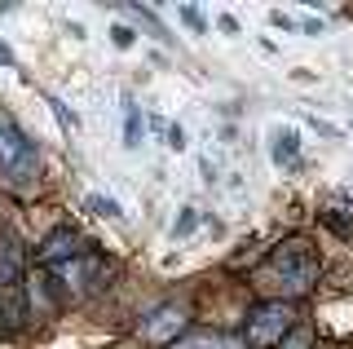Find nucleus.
Listing matches in <instances>:
<instances>
[{
	"instance_id": "9d476101",
	"label": "nucleus",
	"mask_w": 353,
	"mask_h": 349,
	"mask_svg": "<svg viewBox=\"0 0 353 349\" xmlns=\"http://www.w3.org/2000/svg\"><path fill=\"white\" fill-rule=\"evenodd\" d=\"M124 146H141V111L128 102V119H124Z\"/></svg>"
},
{
	"instance_id": "f3484780",
	"label": "nucleus",
	"mask_w": 353,
	"mask_h": 349,
	"mask_svg": "<svg viewBox=\"0 0 353 349\" xmlns=\"http://www.w3.org/2000/svg\"><path fill=\"white\" fill-rule=\"evenodd\" d=\"M194 221H199V217H194L190 208H185V212H181V221H176V239H181V235H190V230H194Z\"/></svg>"
},
{
	"instance_id": "a211bd4d",
	"label": "nucleus",
	"mask_w": 353,
	"mask_h": 349,
	"mask_svg": "<svg viewBox=\"0 0 353 349\" xmlns=\"http://www.w3.org/2000/svg\"><path fill=\"white\" fill-rule=\"evenodd\" d=\"M110 36H115V45H119V49H128V45H132V31H128V27H115Z\"/></svg>"
},
{
	"instance_id": "423d86ee",
	"label": "nucleus",
	"mask_w": 353,
	"mask_h": 349,
	"mask_svg": "<svg viewBox=\"0 0 353 349\" xmlns=\"http://www.w3.org/2000/svg\"><path fill=\"white\" fill-rule=\"evenodd\" d=\"M84 252H88L84 235L75 230V226H58V230L36 248V261H40V266H66V261H75V257H84Z\"/></svg>"
},
{
	"instance_id": "1a4fd4ad",
	"label": "nucleus",
	"mask_w": 353,
	"mask_h": 349,
	"mask_svg": "<svg viewBox=\"0 0 353 349\" xmlns=\"http://www.w3.org/2000/svg\"><path fill=\"white\" fill-rule=\"evenodd\" d=\"M22 327V301L14 288H0V336H14Z\"/></svg>"
},
{
	"instance_id": "4468645a",
	"label": "nucleus",
	"mask_w": 353,
	"mask_h": 349,
	"mask_svg": "<svg viewBox=\"0 0 353 349\" xmlns=\"http://www.w3.org/2000/svg\"><path fill=\"white\" fill-rule=\"evenodd\" d=\"M88 208L93 212H106V217H119V203L110 195H88Z\"/></svg>"
},
{
	"instance_id": "39448f33",
	"label": "nucleus",
	"mask_w": 353,
	"mask_h": 349,
	"mask_svg": "<svg viewBox=\"0 0 353 349\" xmlns=\"http://www.w3.org/2000/svg\"><path fill=\"white\" fill-rule=\"evenodd\" d=\"M185 323H190V310H185L181 301H168V305H159V310L141 323V341L163 349V345H172L176 336L185 332Z\"/></svg>"
},
{
	"instance_id": "0eeeda50",
	"label": "nucleus",
	"mask_w": 353,
	"mask_h": 349,
	"mask_svg": "<svg viewBox=\"0 0 353 349\" xmlns=\"http://www.w3.org/2000/svg\"><path fill=\"white\" fill-rule=\"evenodd\" d=\"M22 275V248L14 235H0V288H14Z\"/></svg>"
},
{
	"instance_id": "20e7f679",
	"label": "nucleus",
	"mask_w": 353,
	"mask_h": 349,
	"mask_svg": "<svg viewBox=\"0 0 353 349\" xmlns=\"http://www.w3.org/2000/svg\"><path fill=\"white\" fill-rule=\"evenodd\" d=\"M106 279H110V275H106V261L97 257V252H84V257L66 261L62 275H58L62 292H71V297H88V292H97Z\"/></svg>"
},
{
	"instance_id": "aec40b11",
	"label": "nucleus",
	"mask_w": 353,
	"mask_h": 349,
	"mask_svg": "<svg viewBox=\"0 0 353 349\" xmlns=\"http://www.w3.org/2000/svg\"><path fill=\"white\" fill-rule=\"evenodd\" d=\"M0 62H5V67L14 62V49H9V45H0Z\"/></svg>"
},
{
	"instance_id": "6ab92c4d",
	"label": "nucleus",
	"mask_w": 353,
	"mask_h": 349,
	"mask_svg": "<svg viewBox=\"0 0 353 349\" xmlns=\"http://www.w3.org/2000/svg\"><path fill=\"white\" fill-rule=\"evenodd\" d=\"M168 146H172V150H181V146H185V133H181V128H176V124L168 128Z\"/></svg>"
},
{
	"instance_id": "2eb2a0df",
	"label": "nucleus",
	"mask_w": 353,
	"mask_h": 349,
	"mask_svg": "<svg viewBox=\"0 0 353 349\" xmlns=\"http://www.w3.org/2000/svg\"><path fill=\"white\" fill-rule=\"evenodd\" d=\"M181 18H185V27H190V31H208V23H203V14H199L194 5H181Z\"/></svg>"
},
{
	"instance_id": "7ed1b4c3",
	"label": "nucleus",
	"mask_w": 353,
	"mask_h": 349,
	"mask_svg": "<svg viewBox=\"0 0 353 349\" xmlns=\"http://www.w3.org/2000/svg\"><path fill=\"white\" fill-rule=\"evenodd\" d=\"M296 327V314L287 301H261L243 323V345L248 349H279L283 336Z\"/></svg>"
},
{
	"instance_id": "ddd939ff",
	"label": "nucleus",
	"mask_w": 353,
	"mask_h": 349,
	"mask_svg": "<svg viewBox=\"0 0 353 349\" xmlns=\"http://www.w3.org/2000/svg\"><path fill=\"white\" fill-rule=\"evenodd\" d=\"M181 349H234L225 341V336H194V341H185Z\"/></svg>"
},
{
	"instance_id": "f03ea898",
	"label": "nucleus",
	"mask_w": 353,
	"mask_h": 349,
	"mask_svg": "<svg viewBox=\"0 0 353 349\" xmlns=\"http://www.w3.org/2000/svg\"><path fill=\"white\" fill-rule=\"evenodd\" d=\"M40 177V150L9 115H0V181L5 186H27Z\"/></svg>"
},
{
	"instance_id": "f257e3e1",
	"label": "nucleus",
	"mask_w": 353,
	"mask_h": 349,
	"mask_svg": "<svg viewBox=\"0 0 353 349\" xmlns=\"http://www.w3.org/2000/svg\"><path fill=\"white\" fill-rule=\"evenodd\" d=\"M318 275H323V261H318V248L309 243L305 235L283 239L270 252V261L261 266V279L279 283L283 297H305V292H314Z\"/></svg>"
},
{
	"instance_id": "9b49d317",
	"label": "nucleus",
	"mask_w": 353,
	"mask_h": 349,
	"mask_svg": "<svg viewBox=\"0 0 353 349\" xmlns=\"http://www.w3.org/2000/svg\"><path fill=\"white\" fill-rule=\"evenodd\" d=\"M309 345H314V332H309V327H292L279 349H309Z\"/></svg>"
},
{
	"instance_id": "dca6fc26",
	"label": "nucleus",
	"mask_w": 353,
	"mask_h": 349,
	"mask_svg": "<svg viewBox=\"0 0 353 349\" xmlns=\"http://www.w3.org/2000/svg\"><path fill=\"white\" fill-rule=\"evenodd\" d=\"M323 226H331L336 235H353V221H345V217H336V212H323Z\"/></svg>"
},
{
	"instance_id": "6e6552de",
	"label": "nucleus",
	"mask_w": 353,
	"mask_h": 349,
	"mask_svg": "<svg viewBox=\"0 0 353 349\" xmlns=\"http://www.w3.org/2000/svg\"><path fill=\"white\" fill-rule=\"evenodd\" d=\"M270 155H274L279 168H296V159H301V133H296V128H279Z\"/></svg>"
},
{
	"instance_id": "f8f14e48",
	"label": "nucleus",
	"mask_w": 353,
	"mask_h": 349,
	"mask_svg": "<svg viewBox=\"0 0 353 349\" xmlns=\"http://www.w3.org/2000/svg\"><path fill=\"white\" fill-rule=\"evenodd\" d=\"M44 102H49V111H53V115H58V124L66 128V133H71V128H75V124H80V119H75L71 111H66V106L58 102V97H49V93H44Z\"/></svg>"
}]
</instances>
